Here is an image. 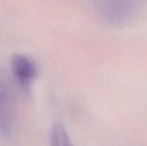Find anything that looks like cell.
<instances>
[{
    "instance_id": "6da1fadb",
    "label": "cell",
    "mask_w": 147,
    "mask_h": 146,
    "mask_svg": "<svg viewBox=\"0 0 147 146\" xmlns=\"http://www.w3.org/2000/svg\"><path fill=\"white\" fill-rule=\"evenodd\" d=\"M14 81L3 70L0 69V134L9 138L13 133L16 102Z\"/></svg>"
},
{
    "instance_id": "7a4b0ae2",
    "label": "cell",
    "mask_w": 147,
    "mask_h": 146,
    "mask_svg": "<svg viewBox=\"0 0 147 146\" xmlns=\"http://www.w3.org/2000/svg\"><path fill=\"white\" fill-rule=\"evenodd\" d=\"M11 72L15 83L28 91L39 74V67L35 60L30 56L17 53L11 58Z\"/></svg>"
},
{
    "instance_id": "3957f363",
    "label": "cell",
    "mask_w": 147,
    "mask_h": 146,
    "mask_svg": "<svg viewBox=\"0 0 147 146\" xmlns=\"http://www.w3.org/2000/svg\"><path fill=\"white\" fill-rule=\"evenodd\" d=\"M49 141L51 146H74L67 133L65 126L61 122H55L49 133Z\"/></svg>"
}]
</instances>
